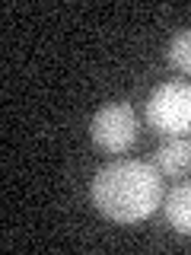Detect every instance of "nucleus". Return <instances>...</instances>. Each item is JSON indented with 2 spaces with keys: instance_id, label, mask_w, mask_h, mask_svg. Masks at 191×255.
I'll return each instance as SVG.
<instances>
[{
  "instance_id": "5",
  "label": "nucleus",
  "mask_w": 191,
  "mask_h": 255,
  "mask_svg": "<svg viewBox=\"0 0 191 255\" xmlns=\"http://www.w3.org/2000/svg\"><path fill=\"white\" fill-rule=\"evenodd\" d=\"M166 220L175 233L191 236V182H179L166 195Z\"/></svg>"
},
{
  "instance_id": "3",
  "label": "nucleus",
  "mask_w": 191,
  "mask_h": 255,
  "mask_svg": "<svg viewBox=\"0 0 191 255\" xmlns=\"http://www.w3.org/2000/svg\"><path fill=\"white\" fill-rule=\"evenodd\" d=\"M90 137L96 147L108 153H124L137 140V112L131 102H108L93 115L90 122Z\"/></svg>"
},
{
  "instance_id": "1",
  "label": "nucleus",
  "mask_w": 191,
  "mask_h": 255,
  "mask_svg": "<svg viewBox=\"0 0 191 255\" xmlns=\"http://www.w3.org/2000/svg\"><path fill=\"white\" fill-rule=\"evenodd\" d=\"M90 198L115 223H137L163 204V172L143 159H115L96 172Z\"/></svg>"
},
{
  "instance_id": "6",
  "label": "nucleus",
  "mask_w": 191,
  "mask_h": 255,
  "mask_svg": "<svg viewBox=\"0 0 191 255\" xmlns=\"http://www.w3.org/2000/svg\"><path fill=\"white\" fill-rule=\"evenodd\" d=\"M166 58L175 70H182V74L191 77V29H182L172 35L169 42V51H166Z\"/></svg>"
},
{
  "instance_id": "4",
  "label": "nucleus",
  "mask_w": 191,
  "mask_h": 255,
  "mask_svg": "<svg viewBox=\"0 0 191 255\" xmlns=\"http://www.w3.org/2000/svg\"><path fill=\"white\" fill-rule=\"evenodd\" d=\"M153 166L163 175H185L191 169V140L188 137H169V140H163L156 147V153H153Z\"/></svg>"
},
{
  "instance_id": "2",
  "label": "nucleus",
  "mask_w": 191,
  "mask_h": 255,
  "mask_svg": "<svg viewBox=\"0 0 191 255\" xmlns=\"http://www.w3.org/2000/svg\"><path fill=\"white\" fill-rule=\"evenodd\" d=\"M147 125L166 137L191 134V83L185 80L159 83L147 99Z\"/></svg>"
}]
</instances>
